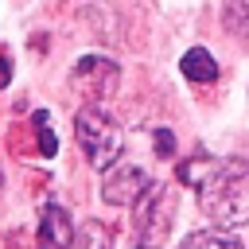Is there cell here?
Wrapping results in <instances>:
<instances>
[{
	"instance_id": "cell-1",
	"label": "cell",
	"mask_w": 249,
	"mask_h": 249,
	"mask_svg": "<svg viewBox=\"0 0 249 249\" xmlns=\"http://www.w3.org/2000/svg\"><path fill=\"white\" fill-rule=\"evenodd\" d=\"M179 183L198 191V210L210 218L214 230H241L249 226V160L226 156H195L179 163Z\"/></svg>"
},
{
	"instance_id": "cell-2",
	"label": "cell",
	"mask_w": 249,
	"mask_h": 249,
	"mask_svg": "<svg viewBox=\"0 0 249 249\" xmlns=\"http://www.w3.org/2000/svg\"><path fill=\"white\" fill-rule=\"evenodd\" d=\"M74 136H78V148L86 152V160L97 167V171H109L121 156V128L109 121V113L101 105H82L78 117H74Z\"/></svg>"
},
{
	"instance_id": "cell-3",
	"label": "cell",
	"mask_w": 249,
	"mask_h": 249,
	"mask_svg": "<svg viewBox=\"0 0 249 249\" xmlns=\"http://www.w3.org/2000/svg\"><path fill=\"white\" fill-rule=\"evenodd\" d=\"M148 187H152L148 171L128 160H117L109 171H101V198L109 206H136L148 195Z\"/></svg>"
},
{
	"instance_id": "cell-4",
	"label": "cell",
	"mask_w": 249,
	"mask_h": 249,
	"mask_svg": "<svg viewBox=\"0 0 249 249\" xmlns=\"http://www.w3.org/2000/svg\"><path fill=\"white\" fill-rule=\"evenodd\" d=\"M171 214H175L171 191L163 183H152L148 195L136 202V230H140V237L152 241V245H160L167 237V230H171Z\"/></svg>"
},
{
	"instance_id": "cell-5",
	"label": "cell",
	"mask_w": 249,
	"mask_h": 249,
	"mask_svg": "<svg viewBox=\"0 0 249 249\" xmlns=\"http://www.w3.org/2000/svg\"><path fill=\"white\" fill-rule=\"evenodd\" d=\"M117 82H121V66L113 62V58H105V54H86V58H78V66H74V74H70V86L78 89V93H86V97H113L117 93Z\"/></svg>"
},
{
	"instance_id": "cell-6",
	"label": "cell",
	"mask_w": 249,
	"mask_h": 249,
	"mask_svg": "<svg viewBox=\"0 0 249 249\" xmlns=\"http://www.w3.org/2000/svg\"><path fill=\"white\" fill-rule=\"evenodd\" d=\"M74 241H78V237H74V222H70L66 206H58V202L43 206L35 245H39V249H74Z\"/></svg>"
},
{
	"instance_id": "cell-7",
	"label": "cell",
	"mask_w": 249,
	"mask_h": 249,
	"mask_svg": "<svg viewBox=\"0 0 249 249\" xmlns=\"http://www.w3.org/2000/svg\"><path fill=\"white\" fill-rule=\"evenodd\" d=\"M179 70H183L187 82H214V78H218V62H214V54H210L206 47H191V51L179 58Z\"/></svg>"
},
{
	"instance_id": "cell-8",
	"label": "cell",
	"mask_w": 249,
	"mask_h": 249,
	"mask_svg": "<svg viewBox=\"0 0 249 249\" xmlns=\"http://www.w3.org/2000/svg\"><path fill=\"white\" fill-rule=\"evenodd\" d=\"M183 249H245V245L230 237V230H198V233H187Z\"/></svg>"
},
{
	"instance_id": "cell-9",
	"label": "cell",
	"mask_w": 249,
	"mask_h": 249,
	"mask_svg": "<svg viewBox=\"0 0 249 249\" xmlns=\"http://www.w3.org/2000/svg\"><path fill=\"white\" fill-rule=\"evenodd\" d=\"M109 245H113V237H109L105 222H86L78 230V241H74V249H109Z\"/></svg>"
},
{
	"instance_id": "cell-10",
	"label": "cell",
	"mask_w": 249,
	"mask_h": 249,
	"mask_svg": "<svg viewBox=\"0 0 249 249\" xmlns=\"http://www.w3.org/2000/svg\"><path fill=\"white\" fill-rule=\"evenodd\" d=\"M226 27L249 43V0H226Z\"/></svg>"
},
{
	"instance_id": "cell-11",
	"label": "cell",
	"mask_w": 249,
	"mask_h": 249,
	"mask_svg": "<svg viewBox=\"0 0 249 249\" xmlns=\"http://www.w3.org/2000/svg\"><path fill=\"white\" fill-rule=\"evenodd\" d=\"M47 121H51L47 109H35V113H31V128H35V136H39V156H54V152H58V140H54V132H51Z\"/></svg>"
},
{
	"instance_id": "cell-12",
	"label": "cell",
	"mask_w": 249,
	"mask_h": 249,
	"mask_svg": "<svg viewBox=\"0 0 249 249\" xmlns=\"http://www.w3.org/2000/svg\"><path fill=\"white\" fill-rule=\"evenodd\" d=\"M156 152L160 156H175V136H171V128H156Z\"/></svg>"
},
{
	"instance_id": "cell-13",
	"label": "cell",
	"mask_w": 249,
	"mask_h": 249,
	"mask_svg": "<svg viewBox=\"0 0 249 249\" xmlns=\"http://www.w3.org/2000/svg\"><path fill=\"white\" fill-rule=\"evenodd\" d=\"M8 82H12V62H8V58H0V89H4Z\"/></svg>"
},
{
	"instance_id": "cell-14",
	"label": "cell",
	"mask_w": 249,
	"mask_h": 249,
	"mask_svg": "<svg viewBox=\"0 0 249 249\" xmlns=\"http://www.w3.org/2000/svg\"><path fill=\"white\" fill-rule=\"evenodd\" d=\"M136 249H160V245H152V241H140V245H136Z\"/></svg>"
},
{
	"instance_id": "cell-15",
	"label": "cell",
	"mask_w": 249,
	"mask_h": 249,
	"mask_svg": "<svg viewBox=\"0 0 249 249\" xmlns=\"http://www.w3.org/2000/svg\"><path fill=\"white\" fill-rule=\"evenodd\" d=\"M0 183H4V175H0Z\"/></svg>"
}]
</instances>
